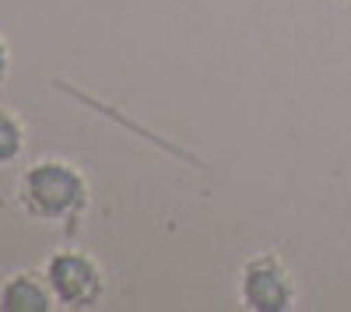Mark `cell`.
Returning <instances> with one entry per match:
<instances>
[{"instance_id":"3957f363","label":"cell","mask_w":351,"mask_h":312,"mask_svg":"<svg viewBox=\"0 0 351 312\" xmlns=\"http://www.w3.org/2000/svg\"><path fill=\"white\" fill-rule=\"evenodd\" d=\"M236 291H239V305L246 312H288L299 302L295 274H291V267L271 249L253 252V257L239 267Z\"/></svg>"},{"instance_id":"5b68a950","label":"cell","mask_w":351,"mask_h":312,"mask_svg":"<svg viewBox=\"0 0 351 312\" xmlns=\"http://www.w3.org/2000/svg\"><path fill=\"white\" fill-rule=\"evenodd\" d=\"M28 148V130H25V120L18 116L14 109L0 105V168H8L14 161H21Z\"/></svg>"},{"instance_id":"8992f818","label":"cell","mask_w":351,"mask_h":312,"mask_svg":"<svg viewBox=\"0 0 351 312\" xmlns=\"http://www.w3.org/2000/svg\"><path fill=\"white\" fill-rule=\"evenodd\" d=\"M8 77H11V46H8L4 36H0V88H4Z\"/></svg>"},{"instance_id":"6da1fadb","label":"cell","mask_w":351,"mask_h":312,"mask_svg":"<svg viewBox=\"0 0 351 312\" xmlns=\"http://www.w3.org/2000/svg\"><path fill=\"white\" fill-rule=\"evenodd\" d=\"M14 200L25 218L53 229H77L92 207L88 176L67 158H39L21 168Z\"/></svg>"},{"instance_id":"7a4b0ae2","label":"cell","mask_w":351,"mask_h":312,"mask_svg":"<svg viewBox=\"0 0 351 312\" xmlns=\"http://www.w3.org/2000/svg\"><path fill=\"white\" fill-rule=\"evenodd\" d=\"M43 274H46L49 288H53L56 309L88 312V309H95L109 291L106 267L88 249H77V246L53 249L49 260L43 263Z\"/></svg>"},{"instance_id":"277c9868","label":"cell","mask_w":351,"mask_h":312,"mask_svg":"<svg viewBox=\"0 0 351 312\" xmlns=\"http://www.w3.org/2000/svg\"><path fill=\"white\" fill-rule=\"evenodd\" d=\"M56 298L43 270L21 267L0 277V312H53Z\"/></svg>"}]
</instances>
